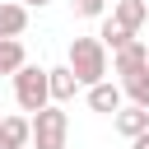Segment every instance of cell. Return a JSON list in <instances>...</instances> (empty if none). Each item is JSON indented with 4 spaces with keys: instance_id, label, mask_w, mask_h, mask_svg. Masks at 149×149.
Instances as JSON below:
<instances>
[{
    "instance_id": "8fae6325",
    "label": "cell",
    "mask_w": 149,
    "mask_h": 149,
    "mask_svg": "<svg viewBox=\"0 0 149 149\" xmlns=\"http://www.w3.org/2000/svg\"><path fill=\"white\" fill-rule=\"evenodd\" d=\"M121 84V98L130 102V107H149V65L140 70V74H126V79H116Z\"/></svg>"
},
{
    "instance_id": "8992f818",
    "label": "cell",
    "mask_w": 149,
    "mask_h": 149,
    "mask_svg": "<svg viewBox=\"0 0 149 149\" xmlns=\"http://www.w3.org/2000/svg\"><path fill=\"white\" fill-rule=\"evenodd\" d=\"M47 93H51L56 107H65V102L79 93V79L70 74V65H51V70H47Z\"/></svg>"
},
{
    "instance_id": "9a60e30c",
    "label": "cell",
    "mask_w": 149,
    "mask_h": 149,
    "mask_svg": "<svg viewBox=\"0 0 149 149\" xmlns=\"http://www.w3.org/2000/svg\"><path fill=\"white\" fill-rule=\"evenodd\" d=\"M130 149H149V130H144V135H135V140H130Z\"/></svg>"
},
{
    "instance_id": "6da1fadb",
    "label": "cell",
    "mask_w": 149,
    "mask_h": 149,
    "mask_svg": "<svg viewBox=\"0 0 149 149\" xmlns=\"http://www.w3.org/2000/svg\"><path fill=\"white\" fill-rule=\"evenodd\" d=\"M65 65H70V74L79 79V88H93V84L107 79V47H102L98 37H70Z\"/></svg>"
},
{
    "instance_id": "e0dca14e",
    "label": "cell",
    "mask_w": 149,
    "mask_h": 149,
    "mask_svg": "<svg viewBox=\"0 0 149 149\" xmlns=\"http://www.w3.org/2000/svg\"><path fill=\"white\" fill-rule=\"evenodd\" d=\"M0 116H5V107H0Z\"/></svg>"
},
{
    "instance_id": "277c9868",
    "label": "cell",
    "mask_w": 149,
    "mask_h": 149,
    "mask_svg": "<svg viewBox=\"0 0 149 149\" xmlns=\"http://www.w3.org/2000/svg\"><path fill=\"white\" fill-rule=\"evenodd\" d=\"M144 65H149V47H144L140 37H130L121 51H112V70H116L121 79H126V74H140Z\"/></svg>"
},
{
    "instance_id": "9c48e42d",
    "label": "cell",
    "mask_w": 149,
    "mask_h": 149,
    "mask_svg": "<svg viewBox=\"0 0 149 149\" xmlns=\"http://www.w3.org/2000/svg\"><path fill=\"white\" fill-rule=\"evenodd\" d=\"M112 19H116L126 33H140L144 19H149V0H112Z\"/></svg>"
},
{
    "instance_id": "4fadbf2b",
    "label": "cell",
    "mask_w": 149,
    "mask_h": 149,
    "mask_svg": "<svg viewBox=\"0 0 149 149\" xmlns=\"http://www.w3.org/2000/svg\"><path fill=\"white\" fill-rule=\"evenodd\" d=\"M19 65H28V51L19 37H0V74H14Z\"/></svg>"
},
{
    "instance_id": "ba28073f",
    "label": "cell",
    "mask_w": 149,
    "mask_h": 149,
    "mask_svg": "<svg viewBox=\"0 0 149 149\" xmlns=\"http://www.w3.org/2000/svg\"><path fill=\"white\" fill-rule=\"evenodd\" d=\"M28 140H33V126H28V116H14V112H5V116H0V149H28Z\"/></svg>"
},
{
    "instance_id": "3957f363",
    "label": "cell",
    "mask_w": 149,
    "mask_h": 149,
    "mask_svg": "<svg viewBox=\"0 0 149 149\" xmlns=\"http://www.w3.org/2000/svg\"><path fill=\"white\" fill-rule=\"evenodd\" d=\"M9 84H14V102L23 107V116H33V112H42L51 102V93H47V65H19L9 74Z\"/></svg>"
},
{
    "instance_id": "30bf717a",
    "label": "cell",
    "mask_w": 149,
    "mask_h": 149,
    "mask_svg": "<svg viewBox=\"0 0 149 149\" xmlns=\"http://www.w3.org/2000/svg\"><path fill=\"white\" fill-rule=\"evenodd\" d=\"M28 28V9L19 0H0V37H23Z\"/></svg>"
},
{
    "instance_id": "7c38bea8",
    "label": "cell",
    "mask_w": 149,
    "mask_h": 149,
    "mask_svg": "<svg viewBox=\"0 0 149 149\" xmlns=\"http://www.w3.org/2000/svg\"><path fill=\"white\" fill-rule=\"evenodd\" d=\"M93 37H98V42H102L107 51H121V47H126V42H130L135 33H126V28H121V23L112 19V14H102V23H98V33H93Z\"/></svg>"
},
{
    "instance_id": "5bb4252c",
    "label": "cell",
    "mask_w": 149,
    "mask_h": 149,
    "mask_svg": "<svg viewBox=\"0 0 149 149\" xmlns=\"http://www.w3.org/2000/svg\"><path fill=\"white\" fill-rule=\"evenodd\" d=\"M70 5H74L79 19H102L107 14V0H70Z\"/></svg>"
},
{
    "instance_id": "7a4b0ae2",
    "label": "cell",
    "mask_w": 149,
    "mask_h": 149,
    "mask_svg": "<svg viewBox=\"0 0 149 149\" xmlns=\"http://www.w3.org/2000/svg\"><path fill=\"white\" fill-rule=\"evenodd\" d=\"M28 126H33L28 149H65V144H70V116H65L56 102H47L42 112H33Z\"/></svg>"
},
{
    "instance_id": "52a82bcc",
    "label": "cell",
    "mask_w": 149,
    "mask_h": 149,
    "mask_svg": "<svg viewBox=\"0 0 149 149\" xmlns=\"http://www.w3.org/2000/svg\"><path fill=\"white\" fill-rule=\"evenodd\" d=\"M84 98H88V112H102V116H112L126 98H121V84H112V79H102V84H93V88H84Z\"/></svg>"
},
{
    "instance_id": "5b68a950",
    "label": "cell",
    "mask_w": 149,
    "mask_h": 149,
    "mask_svg": "<svg viewBox=\"0 0 149 149\" xmlns=\"http://www.w3.org/2000/svg\"><path fill=\"white\" fill-rule=\"evenodd\" d=\"M112 126H116V135L135 140V135L149 130V107H130V102H121V107L112 112Z\"/></svg>"
},
{
    "instance_id": "2e32d148",
    "label": "cell",
    "mask_w": 149,
    "mask_h": 149,
    "mask_svg": "<svg viewBox=\"0 0 149 149\" xmlns=\"http://www.w3.org/2000/svg\"><path fill=\"white\" fill-rule=\"evenodd\" d=\"M23 9H42V5H51V0H19Z\"/></svg>"
}]
</instances>
